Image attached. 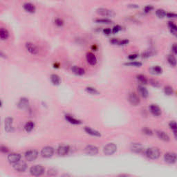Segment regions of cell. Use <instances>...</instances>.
Instances as JSON below:
<instances>
[{
    "label": "cell",
    "instance_id": "6da1fadb",
    "mask_svg": "<svg viewBox=\"0 0 177 177\" xmlns=\"http://www.w3.org/2000/svg\"><path fill=\"white\" fill-rule=\"evenodd\" d=\"M161 154L160 149L156 147H152L147 149L145 151V155L148 158L151 160H156L159 158Z\"/></svg>",
    "mask_w": 177,
    "mask_h": 177
},
{
    "label": "cell",
    "instance_id": "7a4b0ae2",
    "mask_svg": "<svg viewBox=\"0 0 177 177\" xmlns=\"http://www.w3.org/2000/svg\"><path fill=\"white\" fill-rule=\"evenodd\" d=\"M44 172H45V168L40 165H33L30 169L31 174L35 176H42L44 174Z\"/></svg>",
    "mask_w": 177,
    "mask_h": 177
},
{
    "label": "cell",
    "instance_id": "3957f363",
    "mask_svg": "<svg viewBox=\"0 0 177 177\" xmlns=\"http://www.w3.org/2000/svg\"><path fill=\"white\" fill-rule=\"evenodd\" d=\"M164 160L168 164H174L177 162V154L175 152H169L165 154L164 155Z\"/></svg>",
    "mask_w": 177,
    "mask_h": 177
},
{
    "label": "cell",
    "instance_id": "277c9868",
    "mask_svg": "<svg viewBox=\"0 0 177 177\" xmlns=\"http://www.w3.org/2000/svg\"><path fill=\"white\" fill-rule=\"evenodd\" d=\"M96 13L100 16L108 17H114L115 16V12L112 10L106 9V8H98L96 10Z\"/></svg>",
    "mask_w": 177,
    "mask_h": 177
},
{
    "label": "cell",
    "instance_id": "5b68a950",
    "mask_svg": "<svg viewBox=\"0 0 177 177\" xmlns=\"http://www.w3.org/2000/svg\"><path fill=\"white\" fill-rule=\"evenodd\" d=\"M117 151V146L116 144L111 142V143H108L103 148V152L106 156H111L114 154H115Z\"/></svg>",
    "mask_w": 177,
    "mask_h": 177
},
{
    "label": "cell",
    "instance_id": "8992f818",
    "mask_svg": "<svg viewBox=\"0 0 177 177\" xmlns=\"http://www.w3.org/2000/svg\"><path fill=\"white\" fill-rule=\"evenodd\" d=\"M25 49L29 53L33 55H36L39 53L38 47H37L35 44L31 42H26Z\"/></svg>",
    "mask_w": 177,
    "mask_h": 177
},
{
    "label": "cell",
    "instance_id": "52a82bcc",
    "mask_svg": "<svg viewBox=\"0 0 177 177\" xmlns=\"http://www.w3.org/2000/svg\"><path fill=\"white\" fill-rule=\"evenodd\" d=\"M55 153V150L51 146H46L41 150V156L43 158H49L52 157Z\"/></svg>",
    "mask_w": 177,
    "mask_h": 177
},
{
    "label": "cell",
    "instance_id": "ba28073f",
    "mask_svg": "<svg viewBox=\"0 0 177 177\" xmlns=\"http://www.w3.org/2000/svg\"><path fill=\"white\" fill-rule=\"evenodd\" d=\"M24 156H25L26 160H28V161H34V160H36V158H37V156H38V152L36 150H27V152H25Z\"/></svg>",
    "mask_w": 177,
    "mask_h": 177
},
{
    "label": "cell",
    "instance_id": "9c48e42d",
    "mask_svg": "<svg viewBox=\"0 0 177 177\" xmlns=\"http://www.w3.org/2000/svg\"><path fill=\"white\" fill-rule=\"evenodd\" d=\"M13 168L17 172H24L27 169V164L26 162L19 160L17 163L13 164Z\"/></svg>",
    "mask_w": 177,
    "mask_h": 177
},
{
    "label": "cell",
    "instance_id": "30bf717a",
    "mask_svg": "<svg viewBox=\"0 0 177 177\" xmlns=\"http://www.w3.org/2000/svg\"><path fill=\"white\" fill-rule=\"evenodd\" d=\"M4 129L7 133L13 132V118L11 117H7L4 120Z\"/></svg>",
    "mask_w": 177,
    "mask_h": 177
},
{
    "label": "cell",
    "instance_id": "8fae6325",
    "mask_svg": "<svg viewBox=\"0 0 177 177\" xmlns=\"http://www.w3.org/2000/svg\"><path fill=\"white\" fill-rule=\"evenodd\" d=\"M128 100L132 106H138L140 103V100L136 93L132 92L129 94Z\"/></svg>",
    "mask_w": 177,
    "mask_h": 177
},
{
    "label": "cell",
    "instance_id": "7c38bea8",
    "mask_svg": "<svg viewBox=\"0 0 177 177\" xmlns=\"http://www.w3.org/2000/svg\"><path fill=\"white\" fill-rule=\"evenodd\" d=\"M99 152V150L96 146L95 145H87L85 148V152L86 154L89 155V156H95L97 155Z\"/></svg>",
    "mask_w": 177,
    "mask_h": 177
},
{
    "label": "cell",
    "instance_id": "4fadbf2b",
    "mask_svg": "<svg viewBox=\"0 0 177 177\" xmlns=\"http://www.w3.org/2000/svg\"><path fill=\"white\" fill-rule=\"evenodd\" d=\"M21 158H22V156H21L20 154L19 153H15V152H13V153H11L8 155V160L11 164H14L17 162L21 160Z\"/></svg>",
    "mask_w": 177,
    "mask_h": 177
},
{
    "label": "cell",
    "instance_id": "5bb4252c",
    "mask_svg": "<svg viewBox=\"0 0 177 177\" xmlns=\"http://www.w3.org/2000/svg\"><path fill=\"white\" fill-rule=\"evenodd\" d=\"M86 59L88 65H90L91 66H95L98 62L96 56L94 55V53H91V52H88L86 54Z\"/></svg>",
    "mask_w": 177,
    "mask_h": 177
},
{
    "label": "cell",
    "instance_id": "9a60e30c",
    "mask_svg": "<svg viewBox=\"0 0 177 177\" xmlns=\"http://www.w3.org/2000/svg\"><path fill=\"white\" fill-rule=\"evenodd\" d=\"M130 149L132 152H135L136 154H142L144 152V147L142 146L140 143H138V142H134L132 143L130 146Z\"/></svg>",
    "mask_w": 177,
    "mask_h": 177
},
{
    "label": "cell",
    "instance_id": "2e32d148",
    "mask_svg": "<svg viewBox=\"0 0 177 177\" xmlns=\"http://www.w3.org/2000/svg\"><path fill=\"white\" fill-rule=\"evenodd\" d=\"M150 112L152 113V115L156 116V117H158V116H161L162 114L161 109H160L157 104H152L150 106Z\"/></svg>",
    "mask_w": 177,
    "mask_h": 177
},
{
    "label": "cell",
    "instance_id": "e0dca14e",
    "mask_svg": "<svg viewBox=\"0 0 177 177\" xmlns=\"http://www.w3.org/2000/svg\"><path fill=\"white\" fill-rule=\"evenodd\" d=\"M70 151V147L69 145H62L58 147V148L57 149V153L59 156H63L68 154V153Z\"/></svg>",
    "mask_w": 177,
    "mask_h": 177
},
{
    "label": "cell",
    "instance_id": "ac0fdd59",
    "mask_svg": "<svg viewBox=\"0 0 177 177\" xmlns=\"http://www.w3.org/2000/svg\"><path fill=\"white\" fill-rule=\"evenodd\" d=\"M17 107L20 109H27L29 106V100L27 98L23 97L19 99L17 104Z\"/></svg>",
    "mask_w": 177,
    "mask_h": 177
},
{
    "label": "cell",
    "instance_id": "d6986e66",
    "mask_svg": "<svg viewBox=\"0 0 177 177\" xmlns=\"http://www.w3.org/2000/svg\"><path fill=\"white\" fill-rule=\"evenodd\" d=\"M156 134L160 140H163L164 142H169L170 140V138L169 136V135L164 131L156 130Z\"/></svg>",
    "mask_w": 177,
    "mask_h": 177
},
{
    "label": "cell",
    "instance_id": "ffe728a7",
    "mask_svg": "<svg viewBox=\"0 0 177 177\" xmlns=\"http://www.w3.org/2000/svg\"><path fill=\"white\" fill-rule=\"evenodd\" d=\"M23 9L26 12L29 13H35L36 11V7L31 2H26L23 4Z\"/></svg>",
    "mask_w": 177,
    "mask_h": 177
},
{
    "label": "cell",
    "instance_id": "44dd1931",
    "mask_svg": "<svg viewBox=\"0 0 177 177\" xmlns=\"http://www.w3.org/2000/svg\"><path fill=\"white\" fill-rule=\"evenodd\" d=\"M138 92L140 96L143 98H147L149 96V91L145 87L142 86V85H139L137 87Z\"/></svg>",
    "mask_w": 177,
    "mask_h": 177
},
{
    "label": "cell",
    "instance_id": "7402d4cb",
    "mask_svg": "<svg viewBox=\"0 0 177 177\" xmlns=\"http://www.w3.org/2000/svg\"><path fill=\"white\" fill-rule=\"evenodd\" d=\"M85 131L87 134H88V135H91L92 136H95V137H100L101 136V134L100 133V132L96 130V129H93L91 127H85Z\"/></svg>",
    "mask_w": 177,
    "mask_h": 177
},
{
    "label": "cell",
    "instance_id": "603a6c76",
    "mask_svg": "<svg viewBox=\"0 0 177 177\" xmlns=\"http://www.w3.org/2000/svg\"><path fill=\"white\" fill-rule=\"evenodd\" d=\"M9 32L5 28H1L0 29V39L2 41H6L9 39Z\"/></svg>",
    "mask_w": 177,
    "mask_h": 177
},
{
    "label": "cell",
    "instance_id": "cb8c5ba5",
    "mask_svg": "<svg viewBox=\"0 0 177 177\" xmlns=\"http://www.w3.org/2000/svg\"><path fill=\"white\" fill-rule=\"evenodd\" d=\"M71 71L73 73L77 75H83L85 73V70L82 67L78 66H73L71 67Z\"/></svg>",
    "mask_w": 177,
    "mask_h": 177
},
{
    "label": "cell",
    "instance_id": "d4e9b609",
    "mask_svg": "<svg viewBox=\"0 0 177 177\" xmlns=\"http://www.w3.org/2000/svg\"><path fill=\"white\" fill-rule=\"evenodd\" d=\"M35 123H34L33 121L29 120L28 122H26V124H24V130L25 132H27V133H30L33 130V129L35 128Z\"/></svg>",
    "mask_w": 177,
    "mask_h": 177
},
{
    "label": "cell",
    "instance_id": "484cf974",
    "mask_svg": "<svg viewBox=\"0 0 177 177\" xmlns=\"http://www.w3.org/2000/svg\"><path fill=\"white\" fill-rule=\"evenodd\" d=\"M65 119H66L69 122V123H71L72 124H80L82 123L81 120L75 118H73V116L68 115V114L65 115Z\"/></svg>",
    "mask_w": 177,
    "mask_h": 177
},
{
    "label": "cell",
    "instance_id": "4316f807",
    "mask_svg": "<svg viewBox=\"0 0 177 177\" xmlns=\"http://www.w3.org/2000/svg\"><path fill=\"white\" fill-rule=\"evenodd\" d=\"M51 81L53 83V85H55V86H58L60 85L61 83V79H60V77L57 74H52L51 75Z\"/></svg>",
    "mask_w": 177,
    "mask_h": 177
},
{
    "label": "cell",
    "instance_id": "83f0119b",
    "mask_svg": "<svg viewBox=\"0 0 177 177\" xmlns=\"http://www.w3.org/2000/svg\"><path fill=\"white\" fill-rule=\"evenodd\" d=\"M168 62L171 67H175L177 65V60L176 57L172 54H170L168 56Z\"/></svg>",
    "mask_w": 177,
    "mask_h": 177
},
{
    "label": "cell",
    "instance_id": "f1b7e54d",
    "mask_svg": "<svg viewBox=\"0 0 177 177\" xmlns=\"http://www.w3.org/2000/svg\"><path fill=\"white\" fill-rule=\"evenodd\" d=\"M95 22L98 24H112V20L108 18H98V19H95Z\"/></svg>",
    "mask_w": 177,
    "mask_h": 177
},
{
    "label": "cell",
    "instance_id": "f546056e",
    "mask_svg": "<svg viewBox=\"0 0 177 177\" xmlns=\"http://www.w3.org/2000/svg\"><path fill=\"white\" fill-rule=\"evenodd\" d=\"M136 79L138 80V81L139 83H140L142 85H147L149 82V80L147 78V77L142 74L137 75Z\"/></svg>",
    "mask_w": 177,
    "mask_h": 177
},
{
    "label": "cell",
    "instance_id": "4dcf8cb0",
    "mask_svg": "<svg viewBox=\"0 0 177 177\" xmlns=\"http://www.w3.org/2000/svg\"><path fill=\"white\" fill-rule=\"evenodd\" d=\"M151 71L154 73V74H157L159 75L163 73V69H162L161 67L158 66V65H156V66H154L152 68H151Z\"/></svg>",
    "mask_w": 177,
    "mask_h": 177
},
{
    "label": "cell",
    "instance_id": "1f68e13d",
    "mask_svg": "<svg viewBox=\"0 0 177 177\" xmlns=\"http://www.w3.org/2000/svg\"><path fill=\"white\" fill-rule=\"evenodd\" d=\"M124 66L127 67H140L142 65V64L140 62L137 61H131L129 62H126L124 64Z\"/></svg>",
    "mask_w": 177,
    "mask_h": 177
},
{
    "label": "cell",
    "instance_id": "d6a6232c",
    "mask_svg": "<svg viewBox=\"0 0 177 177\" xmlns=\"http://www.w3.org/2000/svg\"><path fill=\"white\" fill-rule=\"evenodd\" d=\"M86 91L88 93L91 95H99L100 92L98 91L96 88H95L94 87H87L86 88H85Z\"/></svg>",
    "mask_w": 177,
    "mask_h": 177
},
{
    "label": "cell",
    "instance_id": "836d02e7",
    "mask_svg": "<svg viewBox=\"0 0 177 177\" xmlns=\"http://www.w3.org/2000/svg\"><path fill=\"white\" fill-rule=\"evenodd\" d=\"M164 93L166 96H172L174 94V88L168 85V86H165L164 87Z\"/></svg>",
    "mask_w": 177,
    "mask_h": 177
},
{
    "label": "cell",
    "instance_id": "e575fe53",
    "mask_svg": "<svg viewBox=\"0 0 177 177\" xmlns=\"http://www.w3.org/2000/svg\"><path fill=\"white\" fill-rule=\"evenodd\" d=\"M166 11L164 9H158L156 11V15L158 18H164L165 17H166Z\"/></svg>",
    "mask_w": 177,
    "mask_h": 177
},
{
    "label": "cell",
    "instance_id": "d590c367",
    "mask_svg": "<svg viewBox=\"0 0 177 177\" xmlns=\"http://www.w3.org/2000/svg\"><path fill=\"white\" fill-rule=\"evenodd\" d=\"M154 54V52L152 50H147L146 51L143 52V53H142L141 57H142V58H144V59L148 58H150V57L152 56Z\"/></svg>",
    "mask_w": 177,
    "mask_h": 177
},
{
    "label": "cell",
    "instance_id": "8d00e7d4",
    "mask_svg": "<svg viewBox=\"0 0 177 177\" xmlns=\"http://www.w3.org/2000/svg\"><path fill=\"white\" fill-rule=\"evenodd\" d=\"M54 22H55V25L58 27H62L64 25H65V21H64L63 19L60 17L55 18Z\"/></svg>",
    "mask_w": 177,
    "mask_h": 177
},
{
    "label": "cell",
    "instance_id": "74e56055",
    "mask_svg": "<svg viewBox=\"0 0 177 177\" xmlns=\"http://www.w3.org/2000/svg\"><path fill=\"white\" fill-rule=\"evenodd\" d=\"M149 83H150V84L152 85V86H153L154 87L158 88L160 87V83L156 80H154V79L150 80H149Z\"/></svg>",
    "mask_w": 177,
    "mask_h": 177
},
{
    "label": "cell",
    "instance_id": "f35d334b",
    "mask_svg": "<svg viewBox=\"0 0 177 177\" xmlns=\"http://www.w3.org/2000/svg\"><path fill=\"white\" fill-rule=\"evenodd\" d=\"M169 127L173 131V132H177V122L175 121H171L169 123Z\"/></svg>",
    "mask_w": 177,
    "mask_h": 177
},
{
    "label": "cell",
    "instance_id": "ab89813d",
    "mask_svg": "<svg viewBox=\"0 0 177 177\" xmlns=\"http://www.w3.org/2000/svg\"><path fill=\"white\" fill-rule=\"evenodd\" d=\"M142 132L144 134L147 136L153 135V132H152V130L151 129L148 128V127H143V128L142 129Z\"/></svg>",
    "mask_w": 177,
    "mask_h": 177
},
{
    "label": "cell",
    "instance_id": "60d3db41",
    "mask_svg": "<svg viewBox=\"0 0 177 177\" xmlns=\"http://www.w3.org/2000/svg\"><path fill=\"white\" fill-rule=\"evenodd\" d=\"M168 25V27L171 29V31H173V32H177V25H176L174 23L169 22Z\"/></svg>",
    "mask_w": 177,
    "mask_h": 177
},
{
    "label": "cell",
    "instance_id": "b9f144b4",
    "mask_svg": "<svg viewBox=\"0 0 177 177\" xmlns=\"http://www.w3.org/2000/svg\"><path fill=\"white\" fill-rule=\"evenodd\" d=\"M47 174H48L49 176H56V175L58 174V171H57L56 170H55V169L51 168V169H49V170H48Z\"/></svg>",
    "mask_w": 177,
    "mask_h": 177
},
{
    "label": "cell",
    "instance_id": "7bdbcfd3",
    "mask_svg": "<svg viewBox=\"0 0 177 177\" xmlns=\"http://www.w3.org/2000/svg\"><path fill=\"white\" fill-rule=\"evenodd\" d=\"M154 10V6L152 5H147L144 7V12L146 13H149L151 11H152Z\"/></svg>",
    "mask_w": 177,
    "mask_h": 177
},
{
    "label": "cell",
    "instance_id": "ee69618b",
    "mask_svg": "<svg viewBox=\"0 0 177 177\" xmlns=\"http://www.w3.org/2000/svg\"><path fill=\"white\" fill-rule=\"evenodd\" d=\"M121 29H122V27H121L120 25L114 26V27H113V29H111V30H112V33L113 34L118 33L119 31L121 30Z\"/></svg>",
    "mask_w": 177,
    "mask_h": 177
},
{
    "label": "cell",
    "instance_id": "f6af8a7d",
    "mask_svg": "<svg viewBox=\"0 0 177 177\" xmlns=\"http://www.w3.org/2000/svg\"><path fill=\"white\" fill-rule=\"evenodd\" d=\"M109 42H110V43L113 44V45H119L120 40H118V38H111Z\"/></svg>",
    "mask_w": 177,
    "mask_h": 177
},
{
    "label": "cell",
    "instance_id": "bcb514c9",
    "mask_svg": "<svg viewBox=\"0 0 177 177\" xmlns=\"http://www.w3.org/2000/svg\"><path fill=\"white\" fill-rule=\"evenodd\" d=\"M1 152L4 154H8L9 152V147L5 146V145H1Z\"/></svg>",
    "mask_w": 177,
    "mask_h": 177
},
{
    "label": "cell",
    "instance_id": "7dc6e473",
    "mask_svg": "<svg viewBox=\"0 0 177 177\" xmlns=\"http://www.w3.org/2000/svg\"><path fill=\"white\" fill-rule=\"evenodd\" d=\"M166 17H168V18H177V13L172 12L167 13Z\"/></svg>",
    "mask_w": 177,
    "mask_h": 177
},
{
    "label": "cell",
    "instance_id": "c3c4849f",
    "mask_svg": "<svg viewBox=\"0 0 177 177\" xmlns=\"http://www.w3.org/2000/svg\"><path fill=\"white\" fill-rule=\"evenodd\" d=\"M138 57V53H132L129 55L128 59L130 60H134L135 59H136Z\"/></svg>",
    "mask_w": 177,
    "mask_h": 177
},
{
    "label": "cell",
    "instance_id": "681fc988",
    "mask_svg": "<svg viewBox=\"0 0 177 177\" xmlns=\"http://www.w3.org/2000/svg\"><path fill=\"white\" fill-rule=\"evenodd\" d=\"M103 33L104 35H110L111 33H112V30L109 28H106V29H103Z\"/></svg>",
    "mask_w": 177,
    "mask_h": 177
},
{
    "label": "cell",
    "instance_id": "f907efd6",
    "mask_svg": "<svg viewBox=\"0 0 177 177\" xmlns=\"http://www.w3.org/2000/svg\"><path fill=\"white\" fill-rule=\"evenodd\" d=\"M172 51L173 53L175 55H177V44L174 43L172 46Z\"/></svg>",
    "mask_w": 177,
    "mask_h": 177
},
{
    "label": "cell",
    "instance_id": "816d5d0a",
    "mask_svg": "<svg viewBox=\"0 0 177 177\" xmlns=\"http://www.w3.org/2000/svg\"><path fill=\"white\" fill-rule=\"evenodd\" d=\"M129 42V40H120V42L119 45H120V46L127 45V44H128Z\"/></svg>",
    "mask_w": 177,
    "mask_h": 177
},
{
    "label": "cell",
    "instance_id": "f5cc1de1",
    "mask_svg": "<svg viewBox=\"0 0 177 177\" xmlns=\"http://www.w3.org/2000/svg\"><path fill=\"white\" fill-rule=\"evenodd\" d=\"M128 7L131 8V9H138L139 8V6L137 4H129Z\"/></svg>",
    "mask_w": 177,
    "mask_h": 177
},
{
    "label": "cell",
    "instance_id": "db71d44e",
    "mask_svg": "<svg viewBox=\"0 0 177 177\" xmlns=\"http://www.w3.org/2000/svg\"><path fill=\"white\" fill-rule=\"evenodd\" d=\"M91 49H92L93 51H96L98 49V47L96 45V44H93L92 47H91Z\"/></svg>",
    "mask_w": 177,
    "mask_h": 177
},
{
    "label": "cell",
    "instance_id": "11a10c76",
    "mask_svg": "<svg viewBox=\"0 0 177 177\" xmlns=\"http://www.w3.org/2000/svg\"><path fill=\"white\" fill-rule=\"evenodd\" d=\"M173 133H174V135L175 138H176V140H177V132H173Z\"/></svg>",
    "mask_w": 177,
    "mask_h": 177
}]
</instances>
